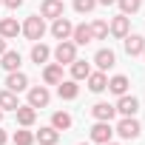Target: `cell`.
<instances>
[{"label":"cell","mask_w":145,"mask_h":145,"mask_svg":"<svg viewBox=\"0 0 145 145\" xmlns=\"http://www.w3.org/2000/svg\"><path fill=\"white\" fill-rule=\"evenodd\" d=\"M17 34H20V23H17L14 17H3V20H0V37L12 40V37H17Z\"/></svg>","instance_id":"19"},{"label":"cell","mask_w":145,"mask_h":145,"mask_svg":"<svg viewBox=\"0 0 145 145\" xmlns=\"http://www.w3.org/2000/svg\"><path fill=\"white\" fill-rule=\"evenodd\" d=\"M122 40H125V51H128V57H137V54L145 51V40H142L139 34H125Z\"/></svg>","instance_id":"15"},{"label":"cell","mask_w":145,"mask_h":145,"mask_svg":"<svg viewBox=\"0 0 145 145\" xmlns=\"http://www.w3.org/2000/svg\"><path fill=\"white\" fill-rule=\"evenodd\" d=\"M86 80H88V88H91L94 94L105 91V86H108V77H105V71H91V74H88Z\"/></svg>","instance_id":"20"},{"label":"cell","mask_w":145,"mask_h":145,"mask_svg":"<svg viewBox=\"0 0 145 145\" xmlns=\"http://www.w3.org/2000/svg\"><path fill=\"white\" fill-rule=\"evenodd\" d=\"M80 145H88V142H80Z\"/></svg>","instance_id":"37"},{"label":"cell","mask_w":145,"mask_h":145,"mask_svg":"<svg viewBox=\"0 0 145 145\" xmlns=\"http://www.w3.org/2000/svg\"><path fill=\"white\" fill-rule=\"evenodd\" d=\"M63 12H65L63 0H43V6H40V17H48V20L63 17Z\"/></svg>","instance_id":"6"},{"label":"cell","mask_w":145,"mask_h":145,"mask_svg":"<svg viewBox=\"0 0 145 145\" xmlns=\"http://www.w3.org/2000/svg\"><path fill=\"white\" fill-rule=\"evenodd\" d=\"M17 105L20 103H17V94L14 91H9V88L0 91V111H17Z\"/></svg>","instance_id":"23"},{"label":"cell","mask_w":145,"mask_h":145,"mask_svg":"<svg viewBox=\"0 0 145 145\" xmlns=\"http://www.w3.org/2000/svg\"><path fill=\"white\" fill-rule=\"evenodd\" d=\"M128 29H131L128 14H117V17L111 20V26H108V31H111L114 37H125V34H128Z\"/></svg>","instance_id":"14"},{"label":"cell","mask_w":145,"mask_h":145,"mask_svg":"<svg viewBox=\"0 0 145 145\" xmlns=\"http://www.w3.org/2000/svg\"><path fill=\"white\" fill-rule=\"evenodd\" d=\"M97 3H103V6H111V3H117V0H97Z\"/></svg>","instance_id":"34"},{"label":"cell","mask_w":145,"mask_h":145,"mask_svg":"<svg viewBox=\"0 0 145 145\" xmlns=\"http://www.w3.org/2000/svg\"><path fill=\"white\" fill-rule=\"evenodd\" d=\"M111 134H114L111 122H100V120H97V125L91 128V139H94V142H100V145L111 142Z\"/></svg>","instance_id":"9"},{"label":"cell","mask_w":145,"mask_h":145,"mask_svg":"<svg viewBox=\"0 0 145 145\" xmlns=\"http://www.w3.org/2000/svg\"><path fill=\"white\" fill-rule=\"evenodd\" d=\"M48 100H51V94H48L46 86H34V88H29V105H31V108H46Z\"/></svg>","instance_id":"4"},{"label":"cell","mask_w":145,"mask_h":145,"mask_svg":"<svg viewBox=\"0 0 145 145\" xmlns=\"http://www.w3.org/2000/svg\"><path fill=\"white\" fill-rule=\"evenodd\" d=\"M63 80V65L60 63H48L46 68H43V83L46 86H57Z\"/></svg>","instance_id":"12"},{"label":"cell","mask_w":145,"mask_h":145,"mask_svg":"<svg viewBox=\"0 0 145 145\" xmlns=\"http://www.w3.org/2000/svg\"><path fill=\"white\" fill-rule=\"evenodd\" d=\"M91 40H94V34H91V26H86V23L74 26V31H71V43H74V46H88Z\"/></svg>","instance_id":"10"},{"label":"cell","mask_w":145,"mask_h":145,"mask_svg":"<svg viewBox=\"0 0 145 145\" xmlns=\"http://www.w3.org/2000/svg\"><path fill=\"white\" fill-rule=\"evenodd\" d=\"M20 63H23V57H20V51H3L0 54V65H3L6 71H20Z\"/></svg>","instance_id":"13"},{"label":"cell","mask_w":145,"mask_h":145,"mask_svg":"<svg viewBox=\"0 0 145 145\" xmlns=\"http://www.w3.org/2000/svg\"><path fill=\"white\" fill-rule=\"evenodd\" d=\"M6 88L9 91H26L29 88V77L23 74V71H9V77H6Z\"/></svg>","instance_id":"7"},{"label":"cell","mask_w":145,"mask_h":145,"mask_svg":"<svg viewBox=\"0 0 145 145\" xmlns=\"http://www.w3.org/2000/svg\"><path fill=\"white\" fill-rule=\"evenodd\" d=\"M139 131H142V125H139L134 117H122V120H120V125H117V134H120L122 139H137V137H139Z\"/></svg>","instance_id":"3"},{"label":"cell","mask_w":145,"mask_h":145,"mask_svg":"<svg viewBox=\"0 0 145 145\" xmlns=\"http://www.w3.org/2000/svg\"><path fill=\"white\" fill-rule=\"evenodd\" d=\"M105 145H117V142H105Z\"/></svg>","instance_id":"35"},{"label":"cell","mask_w":145,"mask_h":145,"mask_svg":"<svg viewBox=\"0 0 145 145\" xmlns=\"http://www.w3.org/2000/svg\"><path fill=\"white\" fill-rule=\"evenodd\" d=\"M88 74H91V65L86 60H74L71 63V80H86Z\"/></svg>","instance_id":"24"},{"label":"cell","mask_w":145,"mask_h":145,"mask_svg":"<svg viewBox=\"0 0 145 145\" xmlns=\"http://www.w3.org/2000/svg\"><path fill=\"white\" fill-rule=\"evenodd\" d=\"M20 31H23L29 40H34V43H37V40L46 34V23H43V17H40V14H31V17H26V23L20 26Z\"/></svg>","instance_id":"1"},{"label":"cell","mask_w":145,"mask_h":145,"mask_svg":"<svg viewBox=\"0 0 145 145\" xmlns=\"http://www.w3.org/2000/svg\"><path fill=\"white\" fill-rule=\"evenodd\" d=\"M142 57H145V51H142Z\"/></svg>","instance_id":"38"},{"label":"cell","mask_w":145,"mask_h":145,"mask_svg":"<svg viewBox=\"0 0 145 145\" xmlns=\"http://www.w3.org/2000/svg\"><path fill=\"white\" fill-rule=\"evenodd\" d=\"M71 114H65V111H54V117H51V125L57 128V131H68L71 128Z\"/></svg>","instance_id":"25"},{"label":"cell","mask_w":145,"mask_h":145,"mask_svg":"<svg viewBox=\"0 0 145 145\" xmlns=\"http://www.w3.org/2000/svg\"><path fill=\"white\" fill-rule=\"evenodd\" d=\"M0 120H3V111H0Z\"/></svg>","instance_id":"36"},{"label":"cell","mask_w":145,"mask_h":145,"mask_svg":"<svg viewBox=\"0 0 145 145\" xmlns=\"http://www.w3.org/2000/svg\"><path fill=\"white\" fill-rule=\"evenodd\" d=\"M34 120H37V108H31V105H17V122H20L23 128L34 125Z\"/></svg>","instance_id":"22"},{"label":"cell","mask_w":145,"mask_h":145,"mask_svg":"<svg viewBox=\"0 0 145 145\" xmlns=\"http://www.w3.org/2000/svg\"><path fill=\"white\" fill-rule=\"evenodd\" d=\"M31 142H34V134L31 131H26V128L14 131V145H31Z\"/></svg>","instance_id":"28"},{"label":"cell","mask_w":145,"mask_h":145,"mask_svg":"<svg viewBox=\"0 0 145 145\" xmlns=\"http://www.w3.org/2000/svg\"><path fill=\"white\" fill-rule=\"evenodd\" d=\"M48 57H51V48H48L46 43H34V46H31V60H34L37 65H40V63H46Z\"/></svg>","instance_id":"26"},{"label":"cell","mask_w":145,"mask_h":145,"mask_svg":"<svg viewBox=\"0 0 145 145\" xmlns=\"http://www.w3.org/2000/svg\"><path fill=\"white\" fill-rule=\"evenodd\" d=\"M34 139H37L40 145H57V139H60V131H57L54 125H48V128H40V131L34 134Z\"/></svg>","instance_id":"18"},{"label":"cell","mask_w":145,"mask_h":145,"mask_svg":"<svg viewBox=\"0 0 145 145\" xmlns=\"http://www.w3.org/2000/svg\"><path fill=\"white\" fill-rule=\"evenodd\" d=\"M111 94H117V97H122V94H128V77L125 74H117V77H111L108 80V86H105Z\"/></svg>","instance_id":"21"},{"label":"cell","mask_w":145,"mask_h":145,"mask_svg":"<svg viewBox=\"0 0 145 145\" xmlns=\"http://www.w3.org/2000/svg\"><path fill=\"white\" fill-rule=\"evenodd\" d=\"M94 63H97V68H100V71H108V68L117 63V57H114V51H111V48H100V51L94 54Z\"/></svg>","instance_id":"17"},{"label":"cell","mask_w":145,"mask_h":145,"mask_svg":"<svg viewBox=\"0 0 145 145\" xmlns=\"http://www.w3.org/2000/svg\"><path fill=\"white\" fill-rule=\"evenodd\" d=\"M3 6H6V9H20L23 0H3Z\"/></svg>","instance_id":"31"},{"label":"cell","mask_w":145,"mask_h":145,"mask_svg":"<svg viewBox=\"0 0 145 145\" xmlns=\"http://www.w3.org/2000/svg\"><path fill=\"white\" fill-rule=\"evenodd\" d=\"M57 94H60L63 100H74V97L80 94L77 80H60V83H57Z\"/></svg>","instance_id":"16"},{"label":"cell","mask_w":145,"mask_h":145,"mask_svg":"<svg viewBox=\"0 0 145 145\" xmlns=\"http://www.w3.org/2000/svg\"><path fill=\"white\" fill-rule=\"evenodd\" d=\"M114 114H117V108H114L111 103H97V105L91 108V117H94V120H100V122H111V120H114Z\"/></svg>","instance_id":"11"},{"label":"cell","mask_w":145,"mask_h":145,"mask_svg":"<svg viewBox=\"0 0 145 145\" xmlns=\"http://www.w3.org/2000/svg\"><path fill=\"white\" fill-rule=\"evenodd\" d=\"M117 3H120L122 14H134V12H139V6H142V0H117Z\"/></svg>","instance_id":"29"},{"label":"cell","mask_w":145,"mask_h":145,"mask_svg":"<svg viewBox=\"0 0 145 145\" xmlns=\"http://www.w3.org/2000/svg\"><path fill=\"white\" fill-rule=\"evenodd\" d=\"M6 51V37H0V54Z\"/></svg>","instance_id":"33"},{"label":"cell","mask_w":145,"mask_h":145,"mask_svg":"<svg viewBox=\"0 0 145 145\" xmlns=\"http://www.w3.org/2000/svg\"><path fill=\"white\" fill-rule=\"evenodd\" d=\"M117 114H122V117H134L137 111H139V100L137 97H131V94H122L120 100H117Z\"/></svg>","instance_id":"5"},{"label":"cell","mask_w":145,"mask_h":145,"mask_svg":"<svg viewBox=\"0 0 145 145\" xmlns=\"http://www.w3.org/2000/svg\"><path fill=\"white\" fill-rule=\"evenodd\" d=\"M0 3H3V0H0Z\"/></svg>","instance_id":"39"},{"label":"cell","mask_w":145,"mask_h":145,"mask_svg":"<svg viewBox=\"0 0 145 145\" xmlns=\"http://www.w3.org/2000/svg\"><path fill=\"white\" fill-rule=\"evenodd\" d=\"M0 145H6V131L0 128Z\"/></svg>","instance_id":"32"},{"label":"cell","mask_w":145,"mask_h":145,"mask_svg":"<svg viewBox=\"0 0 145 145\" xmlns=\"http://www.w3.org/2000/svg\"><path fill=\"white\" fill-rule=\"evenodd\" d=\"M71 31H74V26H71V20H65V17H57L51 23V34L57 40H71Z\"/></svg>","instance_id":"8"},{"label":"cell","mask_w":145,"mask_h":145,"mask_svg":"<svg viewBox=\"0 0 145 145\" xmlns=\"http://www.w3.org/2000/svg\"><path fill=\"white\" fill-rule=\"evenodd\" d=\"M94 6H97V0H74V12H80V14L94 12Z\"/></svg>","instance_id":"30"},{"label":"cell","mask_w":145,"mask_h":145,"mask_svg":"<svg viewBox=\"0 0 145 145\" xmlns=\"http://www.w3.org/2000/svg\"><path fill=\"white\" fill-rule=\"evenodd\" d=\"M91 34H94V40H105L108 37V23L105 20H94L91 23Z\"/></svg>","instance_id":"27"},{"label":"cell","mask_w":145,"mask_h":145,"mask_svg":"<svg viewBox=\"0 0 145 145\" xmlns=\"http://www.w3.org/2000/svg\"><path fill=\"white\" fill-rule=\"evenodd\" d=\"M54 60L60 65H71V63L77 60V46L71 43V40H60V46L54 48Z\"/></svg>","instance_id":"2"}]
</instances>
